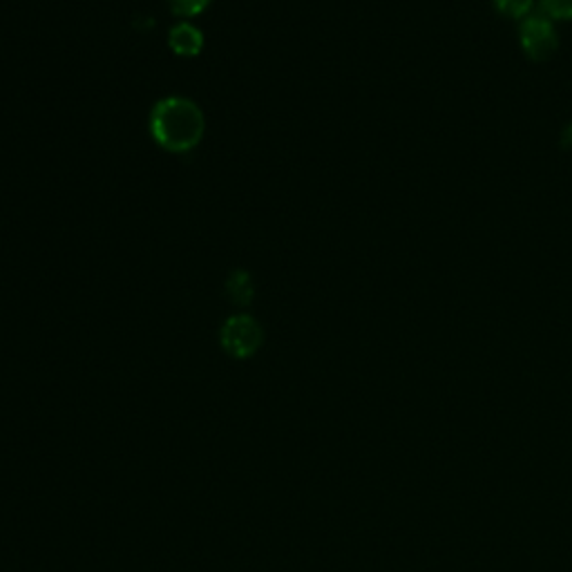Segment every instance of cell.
<instances>
[{"mask_svg": "<svg viewBox=\"0 0 572 572\" xmlns=\"http://www.w3.org/2000/svg\"><path fill=\"white\" fill-rule=\"evenodd\" d=\"M150 135L168 152L195 150L206 135V117L202 107L186 97L160 99L150 112Z\"/></svg>", "mask_w": 572, "mask_h": 572, "instance_id": "cell-1", "label": "cell"}, {"mask_svg": "<svg viewBox=\"0 0 572 572\" xmlns=\"http://www.w3.org/2000/svg\"><path fill=\"white\" fill-rule=\"evenodd\" d=\"M219 338L226 354L233 358H251L262 347L264 331L255 318L240 314L224 322Z\"/></svg>", "mask_w": 572, "mask_h": 572, "instance_id": "cell-2", "label": "cell"}, {"mask_svg": "<svg viewBox=\"0 0 572 572\" xmlns=\"http://www.w3.org/2000/svg\"><path fill=\"white\" fill-rule=\"evenodd\" d=\"M519 41L532 61H548L559 46V36L548 16H527L521 25Z\"/></svg>", "mask_w": 572, "mask_h": 572, "instance_id": "cell-3", "label": "cell"}, {"mask_svg": "<svg viewBox=\"0 0 572 572\" xmlns=\"http://www.w3.org/2000/svg\"><path fill=\"white\" fill-rule=\"evenodd\" d=\"M170 50L181 59H195L204 50V34L193 23H177L168 34Z\"/></svg>", "mask_w": 572, "mask_h": 572, "instance_id": "cell-4", "label": "cell"}, {"mask_svg": "<svg viewBox=\"0 0 572 572\" xmlns=\"http://www.w3.org/2000/svg\"><path fill=\"white\" fill-rule=\"evenodd\" d=\"M226 291H228V295H231V300L236 304H240V307H246V304L253 302L255 282H253V278L246 271L240 269V271L231 274V278L226 280Z\"/></svg>", "mask_w": 572, "mask_h": 572, "instance_id": "cell-5", "label": "cell"}, {"mask_svg": "<svg viewBox=\"0 0 572 572\" xmlns=\"http://www.w3.org/2000/svg\"><path fill=\"white\" fill-rule=\"evenodd\" d=\"M532 5H535V0H494V8L497 12L506 18H527L532 12Z\"/></svg>", "mask_w": 572, "mask_h": 572, "instance_id": "cell-6", "label": "cell"}, {"mask_svg": "<svg viewBox=\"0 0 572 572\" xmlns=\"http://www.w3.org/2000/svg\"><path fill=\"white\" fill-rule=\"evenodd\" d=\"M168 3L175 16L188 21V18H195L202 12H206L213 5V0H168Z\"/></svg>", "mask_w": 572, "mask_h": 572, "instance_id": "cell-7", "label": "cell"}, {"mask_svg": "<svg viewBox=\"0 0 572 572\" xmlns=\"http://www.w3.org/2000/svg\"><path fill=\"white\" fill-rule=\"evenodd\" d=\"M548 18L570 21L572 18V0H539Z\"/></svg>", "mask_w": 572, "mask_h": 572, "instance_id": "cell-8", "label": "cell"}]
</instances>
